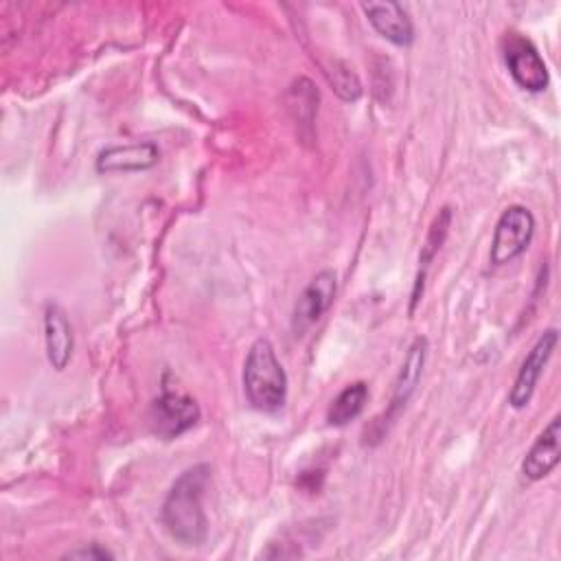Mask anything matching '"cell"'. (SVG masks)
Returning a JSON list of instances; mask_svg holds the SVG:
<instances>
[{
    "label": "cell",
    "mask_w": 561,
    "mask_h": 561,
    "mask_svg": "<svg viewBox=\"0 0 561 561\" xmlns=\"http://www.w3.org/2000/svg\"><path fill=\"white\" fill-rule=\"evenodd\" d=\"M208 480L210 467L204 462L193 465L178 476L162 502V526L180 546L195 548L208 537V519L202 504Z\"/></svg>",
    "instance_id": "1"
},
{
    "label": "cell",
    "mask_w": 561,
    "mask_h": 561,
    "mask_svg": "<svg viewBox=\"0 0 561 561\" xmlns=\"http://www.w3.org/2000/svg\"><path fill=\"white\" fill-rule=\"evenodd\" d=\"M243 392L259 412H276L287 401V373L267 337L252 342L243 362Z\"/></svg>",
    "instance_id": "2"
},
{
    "label": "cell",
    "mask_w": 561,
    "mask_h": 561,
    "mask_svg": "<svg viewBox=\"0 0 561 561\" xmlns=\"http://www.w3.org/2000/svg\"><path fill=\"white\" fill-rule=\"evenodd\" d=\"M533 234H535V217L526 206L513 204L504 208L493 230V241L489 252L491 265H506L517 256H522L528 250Z\"/></svg>",
    "instance_id": "3"
},
{
    "label": "cell",
    "mask_w": 561,
    "mask_h": 561,
    "mask_svg": "<svg viewBox=\"0 0 561 561\" xmlns=\"http://www.w3.org/2000/svg\"><path fill=\"white\" fill-rule=\"evenodd\" d=\"M502 57L513 81L522 90L541 92L548 88L550 83L548 66L539 55L537 46L528 37L519 33H506L502 37Z\"/></svg>",
    "instance_id": "4"
},
{
    "label": "cell",
    "mask_w": 561,
    "mask_h": 561,
    "mask_svg": "<svg viewBox=\"0 0 561 561\" xmlns=\"http://www.w3.org/2000/svg\"><path fill=\"white\" fill-rule=\"evenodd\" d=\"M199 421V405L193 397L164 388L162 394L151 403L149 423L156 436L173 440L188 432Z\"/></svg>",
    "instance_id": "5"
},
{
    "label": "cell",
    "mask_w": 561,
    "mask_h": 561,
    "mask_svg": "<svg viewBox=\"0 0 561 561\" xmlns=\"http://www.w3.org/2000/svg\"><path fill=\"white\" fill-rule=\"evenodd\" d=\"M557 342H559V331L554 327L546 329L537 342L530 346V351L526 353L519 370H517V377L508 390V403L511 408L515 410H522L530 403L533 394H535V388H537V381L543 373V368L548 366L554 348H557Z\"/></svg>",
    "instance_id": "6"
},
{
    "label": "cell",
    "mask_w": 561,
    "mask_h": 561,
    "mask_svg": "<svg viewBox=\"0 0 561 561\" xmlns=\"http://www.w3.org/2000/svg\"><path fill=\"white\" fill-rule=\"evenodd\" d=\"M337 291V276L333 270L318 272L298 296L291 311V331L302 335L313 322H318L333 305Z\"/></svg>",
    "instance_id": "7"
},
{
    "label": "cell",
    "mask_w": 561,
    "mask_h": 561,
    "mask_svg": "<svg viewBox=\"0 0 561 561\" xmlns=\"http://www.w3.org/2000/svg\"><path fill=\"white\" fill-rule=\"evenodd\" d=\"M561 460V416H552L543 432L535 438L522 460V473L530 482H539L552 473Z\"/></svg>",
    "instance_id": "8"
},
{
    "label": "cell",
    "mask_w": 561,
    "mask_h": 561,
    "mask_svg": "<svg viewBox=\"0 0 561 561\" xmlns=\"http://www.w3.org/2000/svg\"><path fill=\"white\" fill-rule=\"evenodd\" d=\"M160 160V149L151 140L127 142V145H110L96 156L99 173H125V171H145L151 169Z\"/></svg>",
    "instance_id": "9"
},
{
    "label": "cell",
    "mask_w": 561,
    "mask_h": 561,
    "mask_svg": "<svg viewBox=\"0 0 561 561\" xmlns=\"http://www.w3.org/2000/svg\"><path fill=\"white\" fill-rule=\"evenodd\" d=\"M362 11L370 26L394 46H410L414 42V24L399 2H364Z\"/></svg>",
    "instance_id": "10"
},
{
    "label": "cell",
    "mask_w": 561,
    "mask_h": 561,
    "mask_svg": "<svg viewBox=\"0 0 561 561\" xmlns=\"http://www.w3.org/2000/svg\"><path fill=\"white\" fill-rule=\"evenodd\" d=\"M44 344L50 366L55 370H64L72 357L75 335L68 313L57 302H48L44 307Z\"/></svg>",
    "instance_id": "11"
},
{
    "label": "cell",
    "mask_w": 561,
    "mask_h": 561,
    "mask_svg": "<svg viewBox=\"0 0 561 561\" xmlns=\"http://www.w3.org/2000/svg\"><path fill=\"white\" fill-rule=\"evenodd\" d=\"M425 355H427V340L425 337H416L410 348H408V355L401 364V370H399V377L394 381V394H392V401H390V408L388 412L383 414V421H375V425H386V421H390L401 408H405L408 399L412 397V392L416 390V383L421 379V373H423V364H425Z\"/></svg>",
    "instance_id": "12"
},
{
    "label": "cell",
    "mask_w": 561,
    "mask_h": 561,
    "mask_svg": "<svg viewBox=\"0 0 561 561\" xmlns=\"http://www.w3.org/2000/svg\"><path fill=\"white\" fill-rule=\"evenodd\" d=\"M449 226H451V208L449 206H443L438 210V215L434 217L430 230H427V237H425V243L421 245V254H419V272L414 276V289H412V302H410V313H414V307L419 305L421 296H423V285H425V276H427V270L434 261V256L438 254L443 241L447 239V232H449Z\"/></svg>",
    "instance_id": "13"
},
{
    "label": "cell",
    "mask_w": 561,
    "mask_h": 561,
    "mask_svg": "<svg viewBox=\"0 0 561 561\" xmlns=\"http://www.w3.org/2000/svg\"><path fill=\"white\" fill-rule=\"evenodd\" d=\"M366 401H368V383L366 381H353V383L344 386L327 410V423L333 427L348 425L351 421H355L362 414Z\"/></svg>",
    "instance_id": "14"
},
{
    "label": "cell",
    "mask_w": 561,
    "mask_h": 561,
    "mask_svg": "<svg viewBox=\"0 0 561 561\" xmlns=\"http://www.w3.org/2000/svg\"><path fill=\"white\" fill-rule=\"evenodd\" d=\"M287 103H289V110L294 112V121L298 123L300 134L305 136V127L309 129L313 127V116L318 112V90L309 79L300 77L291 83Z\"/></svg>",
    "instance_id": "15"
},
{
    "label": "cell",
    "mask_w": 561,
    "mask_h": 561,
    "mask_svg": "<svg viewBox=\"0 0 561 561\" xmlns=\"http://www.w3.org/2000/svg\"><path fill=\"white\" fill-rule=\"evenodd\" d=\"M324 75L342 101H357L362 96V81L346 61L333 59L324 66Z\"/></svg>",
    "instance_id": "16"
},
{
    "label": "cell",
    "mask_w": 561,
    "mask_h": 561,
    "mask_svg": "<svg viewBox=\"0 0 561 561\" xmlns=\"http://www.w3.org/2000/svg\"><path fill=\"white\" fill-rule=\"evenodd\" d=\"M64 557H70V559H114V554L107 548H101L99 543H90L88 548L70 550Z\"/></svg>",
    "instance_id": "17"
}]
</instances>
